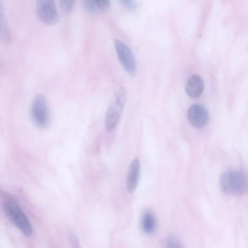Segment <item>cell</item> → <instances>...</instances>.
<instances>
[{"instance_id": "obj_10", "label": "cell", "mask_w": 248, "mask_h": 248, "mask_svg": "<svg viewBox=\"0 0 248 248\" xmlns=\"http://www.w3.org/2000/svg\"><path fill=\"white\" fill-rule=\"evenodd\" d=\"M86 10L91 14L98 11H106L109 7V0H83Z\"/></svg>"}, {"instance_id": "obj_7", "label": "cell", "mask_w": 248, "mask_h": 248, "mask_svg": "<svg viewBox=\"0 0 248 248\" xmlns=\"http://www.w3.org/2000/svg\"><path fill=\"white\" fill-rule=\"evenodd\" d=\"M187 118L193 126L201 128L203 127L208 122V112L204 106L194 104L188 108Z\"/></svg>"}, {"instance_id": "obj_9", "label": "cell", "mask_w": 248, "mask_h": 248, "mask_svg": "<svg viewBox=\"0 0 248 248\" xmlns=\"http://www.w3.org/2000/svg\"><path fill=\"white\" fill-rule=\"evenodd\" d=\"M204 88L203 81L198 75L191 76L187 80L186 85V91L189 96L197 98L202 93Z\"/></svg>"}, {"instance_id": "obj_11", "label": "cell", "mask_w": 248, "mask_h": 248, "mask_svg": "<svg viewBox=\"0 0 248 248\" xmlns=\"http://www.w3.org/2000/svg\"><path fill=\"white\" fill-rule=\"evenodd\" d=\"M141 226L143 231L146 233H151L154 231L155 228V220L151 213L146 212L143 215Z\"/></svg>"}, {"instance_id": "obj_6", "label": "cell", "mask_w": 248, "mask_h": 248, "mask_svg": "<svg viewBox=\"0 0 248 248\" xmlns=\"http://www.w3.org/2000/svg\"><path fill=\"white\" fill-rule=\"evenodd\" d=\"M114 46L119 61L124 68L129 74L134 73L136 70V62L130 49L118 40L115 41Z\"/></svg>"}, {"instance_id": "obj_1", "label": "cell", "mask_w": 248, "mask_h": 248, "mask_svg": "<svg viewBox=\"0 0 248 248\" xmlns=\"http://www.w3.org/2000/svg\"><path fill=\"white\" fill-rule=\"evenodd\" d=\"M2 207L7 219L26 236L32 233V228L28 217L10 194L1 191Z\"/></svg>"}, {"instance_id": "obj_2", "label": "cell", "mask_w": 248, "mask_h": 248, "mask_svg": "<svg viewBox=\"0 0 248 248\" xmlns=\"http://www.w3.org/2000/svg\"><path fill=\"white\" fill-rule=\"evenodd\" d=\"M219 185L221 190L230 195H240L247 190L248 179L242 171L237 170H228L220 175Z\"/></svg>"}, {"instance_id": "obj_15", "label": "cell", "mask_w": 248, "mask_h": 248, "mask_svg": "<svg viewBox=\"0 0 248 248\" xmlns=\"http://www.w3.org/2000/svg\"><path fill=\"white\" fill-rule=\"evenodd\" d=\"M71 244L75 248L79 247V241L78 237L74 233H70L68 236Z\"/></svg>"}, {"instance_id": "obj_16", "label": "cell", "mask_w": 248, "mask_h": 248, "mask_svg": "<svg viewBox=\"0 0 248 248\" xmlns=\"http://www.w3.org/2000/svg\"><path fill=\"white\" fill-rule=\"evenodd\" d=\"M124 4L130 10H134L136 7L135 0H122Z\"/></svg>"}, {"instance_id": "obj_12", "label": "cell", "mask_w": 248, "mask_h": 248, "mask_svg": "<svg viewBox=\"0 0 248 248\" xmlns=\"http://www.w3.org/2000/svg\"><path fill=\"white\" fill-rule=\"evenodd\" d=\"M0 38L6 43L11 41V36L6 23L4 13L3 12L2 4L0 3Z\"/></svg>"}, {"instance_id": "obj_3", "label": "cell", "mask_w": 248, "mask_h": 248, "mask_svg": "<svg viewBox=\"0 0 248 248\" xmlns=\"http://www.w3.org/2000/svg\"><path fill=\"white\" fill-rule=\"evenodd\" d=\"M126 92L124 88L121 87L115 93L107 110L105 125L108 131H112L120 120L125 104Z\"/></svg>"}, {"instance_id": "obj_14", "label": "cell", "mask_w": 248, "mask_h": 248, "mask_svg": "<svg viewBox=\"0 0 248 248\" xmlns=\"http://www.w3.org/2000/svg\"><path fill=\"white\" fill-rule=\"evenodd\" d=\"M167 245L168 247L171 248H181L182 247L177 238L173 236H170L168 238Z\"/></svg>"}, {"instance_id": "obj_5", "label": "cell", "mask_w": 248, "mask_h": 248, "mask_svg": "<svg viewBox=\"0 0 248 248\" xmlns=\"http://www.w3.org/2000/svg\"><path fill=\"white\" fill-rule=\"evenodd\" d=\"M36 13L38 19L46 25H53L59 20L54 0H37Z\"/></svg>"}, {"instance_id": "obj_8", "label": "cell", "mask_w": 248, "mask_h": 248, "mask_svg": "<svg viewBox=\"0 0 248 248\" xmlns=\"http://www.w3.org/2000/svg\"><path fill=\"white\" fill-rule=\"evenodd\" d=\"M140 173V164L138 158L132 162L126 180V189L129 193L134 192L138 186Z\"/></svg>"}, {"instance_id": "obj_13", "label": "cell", "mask_w": 248, "mask_h": 248, "mask_svg": "<svg viewBox=\"0 0 248 248\" xmlns=\"http://www.w3.org/2000/svg\"><path fill=\"white\" fill-rule=\"evenodd\" d=\"M61 9L66 13L71 11L75 0H59Z\"/></svg>"}, {"instance_id": "obj_4", "label": "cell", "mask_w": 248, "mask_h": 248, "mask_svg": "<svg viewBox=\"0 0 248 248\" xmlns=\"http://www.w3.org/2000/svg\"><path fill=\"white\" fill-rule=\"evenodd\" d=\"M31 116L34 124L41 128H46L49 117L45 97L38 94L34 98L31 108Z\"/></svg>"}]
</instances>
